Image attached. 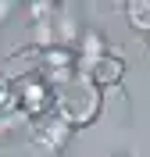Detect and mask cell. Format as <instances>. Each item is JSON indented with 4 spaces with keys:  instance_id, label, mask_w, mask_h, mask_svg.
Listing matches in <instances>:
<instances>
[{
    "instance_id": "6da1fadb",
    "label": "cell",
    "mask_w": 150,
    "mask_h": 157,
    "mask_svg": "<svg viewBox=\"0 0 150 157\" xmlns=\"http://www.w3.org/2000/svg\"><path fill=\"white\" fill-rule=\"evenodd\" d=\"M100 111H104V89L93 86V78L79 75V71H75L64 86L54 89V114H57L71 132L93 125L100 118Z\"/></svg>"
},
{
    "instance_id": "7a4b0ae2",
    "label": "cell",
    "mask_w": 150,
    "mask_h": 157,
    "mask_svg": "<svg viewBox=\"0 0 150 157\" xmlns=\"http://www.w3.org/2000/svg\"><path fill=\"white\" fill-rule=\"evenodd\" d=\"M14 104H18V111H25L36 121V118L54 111V86L43 75H29L21 82H14Z\"/></svg>"
},
{
    "instance_id": "3957f363",
    "label": "cell",
    "mask_w": 150,
    "mask_h": 157,
    "mask_svg": "<svg viewBox=\"0 0 150 157\" xmlns=\"http://www.w3.org/2000/svg\"><path fill=\"white\" fill-rule=\"evenodd\" d=\"M29 136H32V147L47 150V154H61V150L68 147V139H71V128L50 111V114L36 118V121L29 125Z\"/></svg>"
},
{
    "instance_id": "277c9868",
    "label": "cell",
    "mask_w": 150,
    "mask_h": 157,
    "mask_svg": "<svg viewBox=\"0 0 150 157\" xmlns=\"http://www.w3.org/2000/svg\"><path fill=\"white\" fill-rule=\"evenodd\" d=\"M75 71L93 78V86H100V89H114L125 78V61L118 54H104L97 61H75Z\"/></svg>"
},
{
    "instance_id": "5b68a950",
    "label": "cell",
    "mask_w": 150,
    "mask_h": 157,
    "mask_svg": "<svg viewBox=\"0 0 150 157\" xmlns=\"http://www.w3.org/2000/svg\"><path fill=\"white\" fill-rule=\"evenodd\" d=\"M107 54V39H104V32L97 29H82L79 39H75V61H97Z\"/></svg>"
},
{
    "instance_id": "8992f818",
    "label": "cell",
    "mask_w": 150,
    "mask_h": 157,
    "mask_svg": "<svg viewBox=\"0 0 150 157\" xmlns=\"http://www.w3.org/2000/svg\"><path fill=\"white\" fill-rule=\"evenodd\" d=\"M32 125V118L25 114V111H18V104L7 111H0V143H7L11 136H18V132H25V128Z\"/></svg>"
},
{
    "instance_id": "52a82bcc",
    "label": "cell",
    "mask_w": 150,
    "mask_h": 157,
    "mask_svg": "<svg viewBox=\"0 0 150 157\" xmlns=\"http://www.w3.org/2000/svg\"><path fill=\"white\" fill-rule=\"evenodd\" d=\"M125 21L136 32H150V0H132L125 4Z\"/></svg>"
},
{
    "instance_id": "ba28073f",
    "label": "cell",
    "mask_w": 150,
    "mask_h": 157,
    "mask_svg": "<svg viewBox=\"0 0 150 157\" xmlns=\"http://www.w3.org/2000/svg\"><path fill=\"white\" fill-rule=\"evenodd\" d=\"M54 14H57V4H50V0H32V4H29L32 25H36V21H50Z\"/></svg>"
},
{
    "instance_id": "9c48e42d",
    "label": "cell",
    "mask_w": 150,
    "mask_h": 157,
    "mask_svg": "<svg viewBox=\"0 0 150 157\" xmlns=\"http://www.w3.org/2000/svg\"><path fill=\"white\" fill-rule=\"evenodd\" d=\"M7 107H14V82L0 71V111H7Z\"/></svg>"
},
{
    "instance_id": "30bf717a",
    "label": "cell",
    "mask_w": 150,
    "mask_h": 157,
    "mask_svg": "<svg viewBox=\"0 0 150 157\" xmlns=\"http://www.w3.org/2000/svg\"><path fill=\"white\" fill-rule=\"evenodd\" d=\"M11 11H14V4H11V0H0V21H4V18H7V14H11Z\"/></svg>"
},
{
    "instance_id": "8fae6325",
    "label": "cell",
    "mask_w": 150,
    "mask_h": 157,
    "mask_svg": "<svg viewBox=\"0 0 150 157\" xmlns=\"http://www.w3.org/2000/svg\"><path fill=\"white\" fill-rule=\"evenodd\" d=\"M111 157H129V154H111Z\"/></svg>"
},
{
    "instance_id": "7c38bea8",
    "label": "cell",
    "mask_w": 150,
    "mask_h": 157,
    "mask_svg": "<svg viewBox=\"0 0 150 157\" xmlns=\"http://www.w3.org/2000/svg\"><path fill=\"white\" fill-rule=\"evenodd\" d=\"M147 47H150V32H147Z\"/></svg>"
}]
</instances>
